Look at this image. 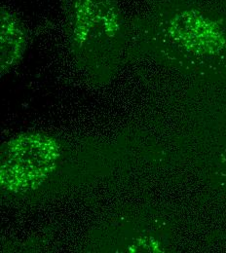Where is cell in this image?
I'll return each mask as SVG.
<instances>
[{
    "label": "cell",
    "mask_w": 226,
    "mask_h": 253,
    "mask_svg": "<svg viewBox=\"0 0 226 253\" xmlns=\"http://www.w3.org/2000/svg\"><path fill=\"white\" fill-rule=\"evenodd\" d=\"M60 157V145L42 134H23L1 150V186L13 193L38 188L53 172Z\"/></svg>",
    "instance_id": "6da1fadb"
},
{
    "label": "cell",
    "mask_w": 226,
    "mask_h": 253,
    "mask_svg": "<svg viewBox=\"0 0 226 253\" xmlns=\"http://www.w3.org/2000/svg\"><path fill=\"white\" fill-rule=\"evenodd\" d=\"M65 19L73 46L79 49L114 39L124 29L118 0H68Z\"/></svg>",
    "instance_id": "7a4b0ae2"
},
{
    "label": "cell",
    "mask_w": 226,
    "mask_h": 253,
    "mask_svg": "<svg viewBox=\"0 0 226 253\" xmlns=\"http://www.w3.org/2000/svg\"><path fill=\"white\" fill-rule=\"evenodd\" d=\"M168 32L173 40L196 55H217L226 47V36L220 25L197 9L175 14Z\"/></svg>",
    "instance_id": "3957f363"
},
{
    "label": "cell",
    "mask_w": 226,
    "mask_h": 253,
    "mask_svg": "<svg viewBox=\"0 0 226 253\" xmlns=\"http://www.w3.org/2000/svg\"><path fill=\"white\" fill-rule=\"evenodd\" d=\"M1 75L21 62L28 45V31L21 18L7 6L1 7Z\"/></svg>",
    "instance_id": "277c9868"
}]
</instances>
